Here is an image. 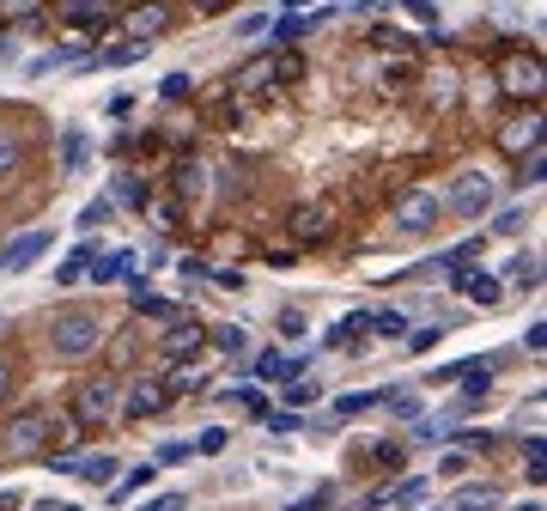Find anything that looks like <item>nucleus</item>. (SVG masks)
I'll return each mask as SVG.
<instances>
[{"mask_svg": "<svg viewBox=\"0 0 547 511\" xmlns=\"http://www.w3.org/2000/svg\"><path fill=\"white\" fill-rule=\"evenodd\" d=\"M505 274H511L517 286H541V262H535V256H511V268H505Z\"/></svg>", "mask_w": 547, "mask_h": 511, "instance_id": "a878e982", "label": "nucleus"}, {"mask_svg": "<svg viewBox=\"0 0 547 511\" xmlns=\"http://www.w3.org/2000/svg\"><path fill=\"white\" fill-rule=\"evenodd\" d=\"M274 61H280V55H256V61H244V67H238V86H244V92H268V86L280 80V67H274Z\"/></svg>", "mask_w": 547, "mask_h": 511, "instance_id": "2eb2a0df", "label": "nucleus"}, {"mask_svg": "<svg viewBox=\"0 0 547 511\" xmlns=\"http://www.w3.org/2000/svg\"><path fill=\"white\" fill-rule=\"evenodd\" d=\"M116 201H128V207H140V201H146V183H128V177H122V183H116Z\"/></svg>", "mask_w": 547, "mask_h": 511, "instance_id": "a19ab883", "label": "nucleus"}, {"mask_svg": "<svg viewBox=\"0 0 547 511\" xmlns=\"http://www.w3.org/2000/svg\"><path fill=\"white\" fill-rule=\"evenodd\" d=\"M438 207H456L462 219H481V213L493 207V177H481V171H462V177L450 183V195H444Z\"/></svg>", "mask_w": 547, "mask_h": 511, "instance_id": "20e7f679", "label": "nucleus"}, {"mask_svg": "<svg viewBox=\"0 0 547 511\" xmlns=\"http://www.w3.org/2000/svg\"><path fill=\"white\" fill-rule=\"evenodd\" d=\"M67 67H98V55L92 49H49V55L31 61V80H43V73H67Z\"/></svg>", "mask_w": 547, "mask_h": 511, "instance_id": "f8f14e48", "label": "nucleus"}, {"mask_svg": "<svg viewBox=\"0 0 547 511\" xmlns=\"http://www.w3.org/2000/svg\"><path fill=\"white\" fill-rule=\"evenodd\" d=\"M304 31H310V13H280V19H274V37H280V43H298Z\"/></svg>", "mask_w": 547, "mask_h": 511, "instance_id": "4be33fe9", "label": "nucleus"}, {"mask_svg": "<svg viewBox=\"0 0 547 511\" xmlns=\"http://www.w3.org/2000/svg\"><path fill=\"white\" fill-rule=\"evenodd\" d=\"M49 469H61V475H80V481H92V487H110L122 463H116L110 451H73V457H55Z\"/></svg>", "mask_w": 547, "mask_h": 511, "instance_id": "39448f33", "label": "nucleus"}, {"mask_svg": "<svg viewBox=\"0 0 547 511\" xmlns=\"http://www.w3.org/2000/svg\"><path fill=\"white\" fill-rule=\"evenodd\" d=\"M146 49H152L146 37H128V43H116V49H110V55H98V61H110V67H128V61H140Z\"/></svg>", "mask_w": 547, "mask_h": 511, "instance_id": "5701e85b", "label": "nucleus"}, {"mask_svg": "<svg viewBox=\"0 0 547 511\" xmlns=\"http://www.w3.org/2000/svg\"><path fill=\"white\" fill-rule=\"evenodd\" d=\"M238 402H244L250 414H268V402H262V390H238Z\"/></svg>", "mask_w": 547, "mask_h": 511, "instance_id": "5fc2aeb1", "label": "nucleus"}, {"mask_svg": "<svg viewBox=\"0 0 547 511\" xmlns=\"http://www.w3.org/2000/svg\"><path fill=\"white\" fill-rule=\"evenodd\" d=\"M61 153H67V171H80V165H86V134L73 128V134H67V146H61Z\"/></svg>", "mask_w": 547, "mask_h": 511, "instance_id": "2f4dec72", "label": "nucleus"}, {"mask_svg": "<svg viewBox=\"0 0 547 511\" xmlns=\"http://www.w3.org/2000/svg\"><path fill=\"white\" fill-rule=\"evenodd\" d=\"M523 463H529V481L547 475V445H541V438H529V445H523Z\"/></svg>", "mask_w": 547, "mask_h": 511, "instance_id": "c85d7f7f", "label": "nucleus"}, {"mask_svg": "<svg viewBox=\"0 0 547 511\" xmlns=\"http://www.w3.org/2000/svg\"><path fill=\"white\" fill-rule=\"evenodd\" d=\"M61 19L67 25H92V31H104V25H116V7H86V0H67V7H61Z\"/></svg>", "mask_w": 547, "mask_h": 511, "instance_id": "dca6fc26", "label": "nucleus"}, {"mask_svg": "<svg viewBox=\"0 0 547 511\" xmlns=\"http://www.w3.org/2000/svg\"><path fill=\"white\" fill-rule=\"evenodd\" d=\"M365 329L383 341H408V317L402 311H365Z\"/></svg>", "mask_w": 547, "mask_h": 511, "instance_id": "a211bd4d", "label": "nucleus"}, {"mask_svg": "<svg viewBox=\"0 0 547 511\" xmlns=\"http://www.w3.org/2000/svg\"><path fill=\"white\" fill-rule=\"evenodd\" d=\"M323 226H329V207H323V201H304V207L292 213V238H304V244L323 238Z\"/></svg>", "mask_w": 547, "mask_h": 511, "instance_id": "f3484780", "label": "nucleus"}, {"mask_svg": "<svg viewBox=\"0 0 547 511\" xmlns=\"http://www.w3.org/2000/svg\"><path fill=\"white\" fill-rule=\"evenodd\" d=\"M523 347H529V353H541V347H547V329H541V323H529V329H523Z\"/></svg>", "mask_w": 547, "mask_h": 511, "instance_id": "3c124183", "label": "nucleus"}, {"mask_svg": "<svg viewBox=\"0 0 547 511\" xmlns=\"http://www.w3.org/2000/svg\"><path fill=\"white\" fill-rule=\"evenodd\" d=\"M268 426H274V432H304V414H292V408H280V414H268Z\"/></svg>", "mask_w": 547, "mask_h": 511, "instance_id": "e433bc0d", "label": "nucleus"}, {"mask_svg": "<svg viewBox=\"0 0 547 511\" xmlns=\"http://www.w3.org/2000/svg\"><path fill=\"white\" fill-rule=\"evenodd\" d=\"M128 268H134V250H110L104 262H92V280H98V286H110V280H122Z\"/></svg>", "mask_w": 547, "mask_h": 511, "instance_id": "aec40b11", "label": "nucleus"}, {"mask_svg": "<svg viewBox=\"0 0 547 511\" xmlns=\"http://www.w3.org/2000/svg\"><path fill=\"white\" fill-rule=\"evenodd\" d=\"M414 19L432 25V37H438V7H432V0H414Z\"/></svg>", "mask_w": 547, "mask_h": 511, "instance_id": "49530a36", "label": "nucleus"}, {"mask_svg": "<svg viewBox=\"0 0 547 511\" xmlns=\"http://www.w3.org/2000/svg\"><path fill=\"white\" fill-rule=\"evenodd\" d=\"M517 511H541V499H523V505H517Z\"/></svg>", "mask_w": 547, "mask_h": 511, "instance_id": "052dcab7", "label": "nucleus"}, {"mask_svg": "<svg viewBox=\"0 0 547 511\" xmlns=\"http://www.w3.org/2000/svg\"><path fill=\"white\" fill-rule=\"evenodd\" d=\"M86 268H92V244H80V250H73V256L55 268V280H61V286H73V280H86Z\"/></svg>", "mask_w": 547, "mask_h": 511, "instance_id": "412c9836", "label": "nucleus"}, {"mask_svg": "<svg viewBox=\"0 0 547 511\" xmlns=\"http://www.w3.org/2000/svg\"><path fill=\"white\" fill-rule=\"evenodd\" d=\"M450 286H456V292H468L475 305H499V299H505V286H499V280H487L481 268H456V274H450Z\"/></svg>", "mask_w": 547, "mask_h": 511, "instance_id": "9d476101", "label": "nucleus"}, {"mask_svg": "<svg viewBox=\"0 0 547 511\" xmlns=\"http://www.w3.org/2000/svg\"><path fill=\"white\" fill-rule=\"evenodd\" d=\"M493 499H499L493 487H462V505H493Z\"/></svg>", "mask_w": 547, "mask_h": 511, "instance_id": "de8ad7c7", "label": "nucleus"}, {"mask_svg": "<svg viewBox=\"0 0 547 511\" xmlns=\"http://www.w3.org/2000/svg\"><path fill=\"white\" fill-rule=\"evenodd\" d=\"M359 329H365V311H359V317H347V323H335V329H329V347H353V341H359Z\"/></svg>", "mask_w": 547, "mask_h": 511, "instance_id": "cd10ccee", "label": "nucleus"}, {"mask_svg": "<svg viewBox=\"0 0 547 511\" xmlns=\"http://www.w3.org/2000/svg\"><path fill=\"white\" fill-rule=\"evenodd\" d=\"M183 505H189V499H183V493H159V499H146V505H140V511H183Z\"/></svg>", "mask_w": 547, "mask_h": 511, "instance_id": "58836bf2", "label": "nucleus"}, {"mask_svg": "<svg viewBox=\"0 0 547 511\" xmlns=\"http://www.w3.org/2000/svg\"><path fill=\"white\" fill-rule=\"evenodd\" d=\"M7 390H13V365H7V359H0V396H7Z\"/></svg>", "mask_w": 547, "mask_h": 511, "instance_id": "4d7b16f0", "label": "nucleus"}, {"mask_svg": "<svg viewBox=\"0 0 547 511\" xmlns=\"http://www.w3.org/2000/svg\"><path fill=\"white\" fill-rule=\"evenodd\" d=\"M61 511H80V505H61Z\"/></svg>", "mask_w": 547, "mask_h": 511, "instance_id": "680f3d73", "label": "nucleus"}, {"mask_svg": "<svg viewBox=\"0 0 547 511\" xmlns=\"http://www.w3.org/2000/svg\"><path fill=\"white\" fill-rule=\"evenodd\" d=\"M19 159H25V146H19L13 134H0V183H7V177L19 171Z\"/></svg>", "mask_w": 547, "mask_h": 511, "instance_id": "393cba45", "label": "nucleus"}, {"mask_svg": "<svg viewBox=\"0 0 547 511\" xmlns=\"http://www.w3.org/2000/svg\"><path fill=\"white\" fill-rule=\"evenodd\" d=\"M98 341H104V323H98L92 311H61L55 329H49V347H55L61 359H86Z\"/></svg>", "mask_w": 547, "mask_h": 511, "instance_id": "f257e3e1", "label": "nucleus"}, {"mask_svg": "<svg viewBox=\"0 0 547 511\" xmlns=\"http://www.w3.org/2000/svg\"><path fill=\"white\" fill-rule=\"evenodd\" d=\"M438 213H444V207H438L432 189H408V195L396 201V232H402V238H426V232L438 226Z\"/></svg>", "mask_w": 547, "mask_h": 511, "instance_id": "7ed1b4c3", "label": "nucleus"}, {"mask_svg": "<svg viewBox=\"0 0 547 511\" xmlns=\"http://www.w3.org/2000/svg\"><path fill=\"white\" fill-rule=\"evenodd\" d=\"M201 347H207V329H201L195 317H189V323H171V329H165V359H171V365L195 359Z\"/></svg>", "mask_w": 547, "mask_h": 511, "instance_id": "1a4fd4ad", "label": "nucleus"}, {"mask_svg": "<svg viewBox=\"0 0 547 511\" xmlns=\"http://www.w3.org/2000/svg\"><path fill=\"white\" fill-rule=\"evenodd\" d=\"M73 414H80V420H92V426H98V420H110V414H116V384H110V378L86 384L80 396H73Z\"/></svg>", "mask_w": 547, "mask_h": 511, "instance_id": "6e6552de", "label": "nucleus"}, {"mask_svg": "<svg viewBox=\"0 0 547 511\" xmlns=\"http://www.w3.org/2000/svg\"><path fill=\"white\" fill-rule=\"evenodd\" d=\"M183 457H189V445H183V438H171V445L159 451V463H183Z\"/></svg>", "mask_w": 547, "mask_h": 511, "instance_id": "864d4df0", "label": "nucleus"}, {"mask_svg": "<svg viewBox=\"0 0 547 511\" xmlns=\"http://www.w3.org/2000/svg\"><path fill=\"white\" fill-rule=\"evenodd\" d=\"M432 341H438V329H408V347L414 353H432Z\"/></svg>", "mask_w": 547, "mask_h": 511, "instance_id": "37998d69", "label": "nucleus"}, {"mask_svg": "<svg viewBox=\"0 0 547 511\" xmlns=\"http://www.w3.org/2000/svg\"><path fill=\"white\" fill-rule=\"evenodd\" d=\"M152 475H159V469H152V463H140V469H128L122 481H110V499H116V505H122V499H134L140 487H152Z\"/></svg>", "mask_w": 547, "mask_h": 511, "instance_id": "6ab92c4d", "label": "nucleus"}, {"mask_svg": "<svg viewBox=\"0 0 547 511\" xmlns=\"http://www.w3.org/2000/svg\"><path fill=\"white\" fill-rule=\"evenodd\" d=\"M49 445V420L31 408V414H19L13 426H7V457H37Z\"/></svg>", "mask_w": 547, "mask_h": 511, "instance_id": "423d86ee", "label": "nucleus"}, {"mask_svg": "<svg viewBox=\"0 0 547 511\" xmlns=\"http://www.w3.org/2000/svg\"><path fill=\"white\" fill-rule=\"evenodd\" d=\"M286 511H323V499H298V505H286Z\"/></svg>", "mask_w": 547, "mask_h": 511, "instance_id": "13d9d810", "label": "nucleus"}, {"mask_svg": "<svg viewBox=\"0 0 547 511\" xmlns=\"http://www.w3.org/2000/svg\"><path fill=\"white\" fill-rule=\"evenodd\" d=\"M165 19H171L165 7H140V13H128V25H134V31H159Z\"/></svg>", "mask_w": 547, "mask_h": 511, "instance_id": "7c9ffc66", "label": "nucleus"}, {"mask_svg": "<svg viewBox=\"0 0 547 511\" xmlns=\"http://www.w3.org/2000/svg\"><path fill=\"white\" fill-rule=\"evenodd\" d=\"M195 451H207V457H213V451H225V432H219V426H213V432H201V445H195Z\"/></svg>", "mask_w": 547, "mask_h": 511, "instance_id": "603ef678", "label": "nucleus"}, {"mask_svg": "<svg viewBox=\"0 0 547 511\" xmlns=\"http://www.w3.org/2000/svg\"><path fill=\"white\" fill-rule=\"evenodd\" d=\"M159 92H165V98L177 104V98H189V92H195V80H189V73H171V80H165Z\"/></svg>", "mask_w": 547, "mask_h": 511, "instance_id": "c9c22d12", "label": "nucleus"}, {"mask_svg": "<svg viewBox=\"0 0 547 511\" xmlns=\"http://www.w3.org/2000/svg\"><path fill=\"white\" fill-rule=\"evenodd\" d=\"M371 43H377V49H408V37H402L396 25H377V31H371Z\"/></svg>", "mask_w": 547, "mask_h": 511, "instance_id": "f704fd0d", "label": "nucleus"}, {"mask_svg": "<svg viewBox=\"0 0 547 511\" xmlns=\"http://www.w3.org/2000/svg\"><path fill=\"white\" fill-rule=\"evenodd\" d=\"M493 232H505V238H517V232H523V207H505V213L493 219Z\"/></svg>", "mask_w": 547, "mask_h": 511, "instance_id": "72a5a7b5", "label": "nucleus"}, {"mask_svg": "<svg viewBox=\"0 0 547 511\" xmlns=\"http://www.w3.org/2000/svg\"><path fill=\"white\" fill-rule=\"evenodd\" d=\"M365 408H377V396H371V390H353V396L335 402V420H353V414H365Z\"/></svg>", "mask_w": 547, "mask_h": 511, "instance_id": "bb28decb", "label": "nucleus"}, {"mask_svg": "<svg viewBox=\"0 0 547 511\" xmlns=\"http://www.w3.org/2000/svg\"><path fill=\"white\" fill-rule=\"evenodd\" d=\"M165 402H171V396H165V384H152V378H146V384H134V390L122 396V414H128V420H152Z\"/></svg>", "mask_w": 547, "mask_h": 511, "instance_id": "9b49d317", "label": "nucleus"}, {"mask_svg": "<svg viewBox=\"0 0 547 511\" xmlns=\"http://www.w3.org/2000/svg\"><path fill=\"white\" fill-rule=\"evenodd\" d=\"M383 499H389V505H420V499H426V481L414 475V481H402L396 493H377V505H383Z\"/></svg>", "mask_w": 547, "mask_h": 511, "instance_id": "b1692460", "label": "nucleus"}, {"mask_svg": "<svg viewBox=\"0 0 547 511\" xmlns=\"http://www.w3.org/2000/svg\"><path fill=\"white\" fill-rule=\"evenodd\" d=\"M104 219H110V201H92V207L80 213V226H86V232H98V226H104Z\"/></svg>", "mask_w": 547, "mask_h": 511, "instance_id": "4c0bfd02", "label": "nucleus"}, {"mask_svg": "<svg viewBox=\"0 0 547 511\" xmlns=\"http://www.w3.org/2000/svg\"><path fill=\"white\" fill-rule=\"evenodd\" d=\"M456 378H462V396H468V402H481V396L493 390V365H487V359H462Z\"/></svg>", "mask_w": 547, "mask_h": 511, "instance_id": "4468645a", "label": "nucleus"}, {"mask_svg": "<svg viewBox=\"0 0 547 511\" xmlns=\"http://www.w3.org/2000/svg\"><path fill=\"white\" fill-rule=\"evenodd\" d=\"M414 438H444V420H414Z\"/></svg>", "mask_w": 547, "mask_h": 511, "instance_id": "6e6d98bb", "label": "nucleus"}, {"mask_svg": "<svg viewBox=\"0 0 547 511\" xmlns=\"http://www.w3.org/2000/svg\"><path fill=\"white\" fill-rule=\"evenodd\" d=\"M274 67H280V80H304V61H298V55H280Z\"/></svg>", "mask_w": 547, "mask_h": 511, "instance_id": "a18cd8bd", "label": "nucleus"}, {"mask_svg": "<svg viewBox=\"0 0 547 511\" xmlns=\"http://www.w3.org/2000/svg\"><path fill=\"white\" fill-rule=\"evenodd\" d=\"M438 475H450V481H456V475H468V457H462V451H450V457L438 463Z\"/></svg>", "mask_w": 547, "mask_h": 511, "instance_id": "c03bdc74", "label": "nucleus"}, {"mask_svg": "<svg viewBox=\"0 0 547 511\" xmlns=\"http://www.w3.org/2000/svg\"><path fill=\"white\" fill-rule=\"evenodd\" d=\"M219 347H225V353H244L250 335H244V329H219Z\"/></svg>", "mask_w": 547, "mask_h": 511, "instance_id": "79ce46f5", "label": "nucleus"}, {"mask_svg": "<svg viewBox=\"0 0 547 511\" xmlns=\"http://www.w3.org/2000/svg\"><path fill=\"white\" fill-rule=\"evenodd\" d=\"M499 146H505V153H535V146H541V116L529 110V122H505Z\"/></svg>", "mask_w": 547, "mask_h": 511, "instance_id": "ddd939ff", "label": "nucleus"}, {"mask_svg": "<svg viewBox=\"0 0 547 511\" xmlns=\"http://www.w3.org/2000/svg\"><path fill=\"white\" fill-rule=\"evenodd\" d=\"M541 177H547V153H541V146H535V153L523 159V177H517V183H523V189H535Z\"/></svg>", "mask_w": 547, "mask_h": 511, "instance_id": "c756f323", "label": "nucleus"}, {"mask_svg": "<svg viewBox=\"0 0 547 511\" xmlns=\"http://www.w3.org/2000/svg\"><path fill=\"white\" fill-rule=\"evenodd\" d=\"M19 505V493H0V511H13Z\"/></svg>", "mask_w": 547, "mask_h": 511, "instance_id": "bf43d9fd", "label": "nucleus"}, {"mask_svg": "<svg viewBox=\"0 0 547 511\" xmlns=\"http://www.w3.org/2000/svg\"><path fill=\"white\" fill-rule=\"evenodd\" d=\"M55 244V232L49 226H37V232H25V238H13L7 250H0V274H19V268H31V262H43V250Z\"/></svg>", "mask_w": 547, "mask_h": 511, "instance_id": "0eeeda50", "label": "nucleus"}, {"mask_svg": "<svg viewBox=\"0 0 547 511\" xmlns=\"http://www.w3.org/2000/svg\"><path fill=\"white\" fill-rule=\"evenodd\" d=\"M134 311H140V317H177L171 299H146V292H134Z\"/></svg>", "mask_w": 547, "mask_h": 511, "instance_id": "473e14b6", "label": "nucleus"}, {"mask_svg": "<svg viewBox=\"0 0 547 511\" xmlns=\"http://www.w3.org/2000/svg\"><path fill=\"white\" fill-rule=\"evenodd\" d=\"M310 396H317V384H310V378H298V384H292V414H298Z\"/></svg>", "mask_w": 547, "mask_h": 511, "instance_id": "09e8293b", "label": "nucleus"}, {"mask_svg": "<svg viewBox=\"0 0 547 511\" xmlns=\"http://www.w3.org/2000/svg\"><path fill=\"white\" fill-rule=\"evenodd\" d=\"M499 86H505L511 98H541V55L505 49V55H499Z\"/></svg>", "mask_w": 547, "mask_h": 511, "instance_id": "f03ea898", "label": "nucleus"}, {"mask_svg": "<svg viewBox=\"0 0 547 511\" xmlns=\"http://www.w3.org/2000/svg\"><path fill=\"white\" fill-rule=\"evenodd\" d=\"M262 31H268V13H244L238 19V37H262Z\"/></svg>", "mask_w": 547, "mask_h": 511, "instance_id": "ea45409f", "label": "nucleus"}, {"mask_svg": "<svg viewBox=\"0 0 547 511\" xmlns=\"http://www.w3.org/2000/svg\"><path fill=\"white\" fill-rule=\"evenodd\" d=\"M280 335H286V341H298V335H304V317H298V311H286V317H280Z\"/></svg>", "mask_w": 547, "mask_h": 511, "instance_id": "8fccbe9b", "label": "nucleus"}]
</instances>
